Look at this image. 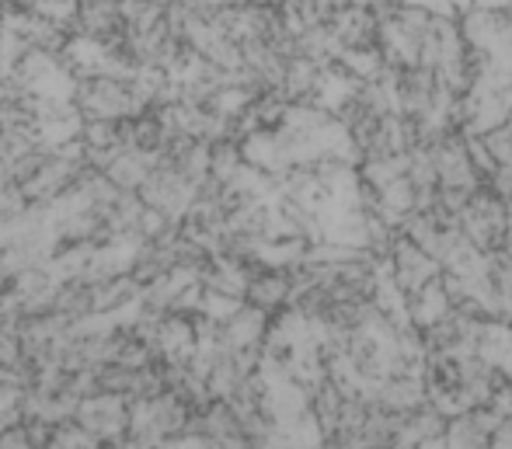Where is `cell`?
I'll return each mask as SVG.
<instances>
[{
  "label": "cell",
  "mask_w": 512,
  "mask_h": 449,
  "mask_svg": "<svg viewBox=\"0 0 512 449\" xmlns=\"http://www.w3.org/2000/svg\"><path fill=\"white\" fill-rule=\"evenodd\" d=\"M77 425L98 443H115V439L129 436V401L115 394H95L81 401L77 408Z\"/></svg>",
  "instance_id": "6da1fadb"
},
{
  "label": "cell",
  "mask_w": 512,
  "mask_h": 449,
  "mask_svg": "<svg viewBox=\"0 0 512 449\" xmlns=\"http://www.w3.org/2000/svg\"><path fill=\"white\" fill-rule=\"evenodd\" d=\"M290 296H293V286H290V275L286 272H276V269H262L251 275L248 282V293H244V303L255 310H262L265 317H276L290 307Z\"/></svg>",
  "instance_id": "7a4b0ae2"
},
{
  "label": "cell",
  "mask_w": 512,
  "mask_h": 449,
  "mask_svg": "<svg viewBox=\"0 0 512 449\" xmlns=\"http://www.w3.org/2000/svg\"><path fill=\"white\" fill-rule=\"evenodd\" d=\"M269 321H272V317H265L262 310H255V307H248V303H244V307L220 328L223 349H234V352L262 349L265 335H269Z\"/></svg>",
  "instance_id": "3957f363"
},
{
  "label": "cell",
  "mask_w": 512,
  "mask_h": 449,
  "mask_svg": "<svg viewBox=\"0 0 512 449\" xmlns=\"http://www.w3.org/2000/svg\"><path fill=\"white\" fill-rule=\"evenodd\" d=\"M241 168H244L241 143H234V140L209 143V178L220 181V185H230Z\"/></svg>",
  "instance_id": "277c9868"
},
{
  "label": "cell",
  "mask_w": 512,
  "mask_h": 449,
  "mask_svg": "<svg viewBox=\"0 0 512 449\" xmlns=\"http://www.w3.org/2000/svg\"><path fill=\"white\" fill-rule=\"evenodd\" d=\"M443 439H446V449H492V436L474 422L471 411L460 418H450Z\"/></svg>",
  "instance_id": "5b68a950"
},
{
  "label": "cell",
  "mask_w": 512,
  "mask_h": 449,
  "mask_svg": "<svg viewBox=\"0 0 512 449\" xmlns=\"http://www.w3.org/2000/svg\"><path fill=\"white\" fill-rule=\"evenodd\" d=\"M32 14H39L49 25L74 32V21H77V14H81V0H39V4L32 7Z\"/></svg>",
  "instance_id": "8992f818"
},
{
  "label": "cell",
  "mask_w": 512,
  "mask_h": 449,
  "mask_svg": "<svg viewBox=\"0 0 512 449\" xmlns=\"http://www.w3.org/2000/svg\"><path fill=\"white\" fill-rule=\"evenodd\" d=\"M272 7H286V4H293V0H269Z\"/></svg>",
  "instance_id": "52a82bcc"
},
{
  "label": "cell",
  "mask_w": 512,
  "mask_h": 449,
  "mask_svg": "<svg viewBox=\"0 0 512 449\" xmlns=\"http://www.w3.org/2000/svg\"><path fill=\"white\" fill-rule=\"evenodd\" d=\"M84 4H108V0H81V7H84Z\"/></svg>",
  "instance_id": "ba28073f"
}]
</instances>
